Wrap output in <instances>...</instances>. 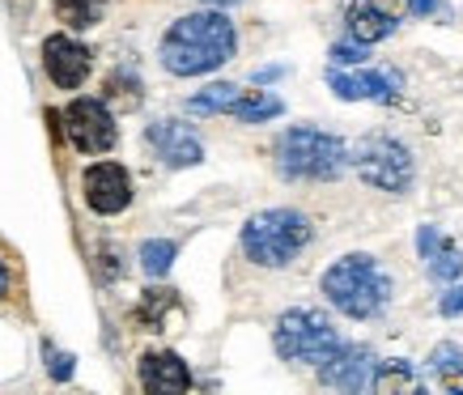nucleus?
Returning <instances> with one entry per match:
<instances>
[{"mask_svg":"<svg viewBox=\"0 0 463 395\" xmlns=\"http://www.w3.org/2000/svg\"><path fill=\"white\" fill-rule=\"evenodd\" d=\"M166 306H175V289H149L137 315H141V319H149V324H154V332H157V324H162V311H166Z\"/></svg>","mask_w":463,"mask_h":395,"instance_id":"22","label":"nucleus"},{"mask_svg":"<svg viewBox=\"0 0 463 395\" xmlns=\"http://www.w3.org/2000/svg\"><path fill=\"white\" fill-rule=\"evenodd\" d=\"M417 387H421V379H417L412 362H404V357H395V362H379V366H374V379H370V391H379V395L417 391Z\"/></svg>","mask_w":463,"mask_h":395,"instance_id":"16","label":"nucleus"},{"mask_svg":"<svg viewBox=\"0 0 463 395\" xmlns=\"http://www.w3.org/2000/svg\"><path fill=\"white\" fill-rule=\"evenodd\" d=\"M374 366H379V357H374L370 344H345V340H340V349L319 366V379H323V387L357 395V391H370Z\"/></svg>","mask_w":463,"mask_h":395,"instance_id":"9","label":"nucleus"},{"mask_svg":"<svg viewBox=\"0 0 463 395\" xmlns=\"http://www.w3.org/2000/svg\"><path fill=\"white\" fill-rule=\"evenodd\" d=\"M272 154H277L281 179H294V183H327L349 166V145L323 127H285Z\"/></svg>","mask_w":463,"mask_h":395,"instance_id":"3","label":"nucleus"},{"mask_svg":"<svg viewBox=\"0 0 463 395\" xmlns=\"http://www.w3.org/2000/svg\"><path fill=\"white\" fill-rule=\"evenodd\" d=\"M239 85H230V81H217V85H209V89H200V94H192L187 99V111H209V115H217V111H230L234 102H239Z\"/></svg>","mask_w":463,"mask_h":395,"instance_id":"18","label":"nucleus"},{"mask_svg":"<svg viewBox=\"0 0 463 395\" xmlns=\"http://www.w3.org/2000/svg\"><path fill=\"white\" fill-rule=\"evenodd\" d=\"M442 242H447V239H442V230H438V226H421V230H417V255H421V259H430Z\"/></svg>","mask_w":463,"mask_h":395,"instance_id":"27","label":"nucleus"},{"mask_svg":"<svg viewBox=\"0 0 463 395\" xmlns=\"http://www.w3.org/2000/svg\"><path fill=\"white\" fill-rule=\"evenodd\" d=\"M107 14V0H56V17L69 30H90L99 26Z\"/></svg>","mask_w":463,"mask_h":395,"instance_id":"17","label":"nucleus"},{"mask_svg":"<svg viewBox=\"0 0 463 395\" xmlns=\"http://www.w3.org/2000/svg\"><path fill=\"white\" fill-rule=\"evenodd\" d=\"M425 272H430V281L438 285H450L463 277V251L459 247H450V242H442L430 259H425Z\"/></svg>","mask_w":463,"mask_h":395,"instance_id":"19","label":"nucleus"},{"mask_svg":"<svg viewBox=\"0 0 463 395\" xmlns=\"http://www.w3.org/2000/svg\"><path fill=\"white\" fill-rule=\"evenodd\" d=\"M327 85L336 89V99L345 102H392L395 89L392 85H400V77H387V72H340L332 69L327 72Z\"/></svg>","mask_w":463,"mask_h":395,"instance_id":"13","label":"nucleus"},{"mask_svg":"<svg viewBox=\"0 0 463 395\" xmlns=\"http://www.w3.org/2000/svg\"><path fill=\"white\" fill-rule=\"evenodd\" d=\"M137 89H141V85L132 81V77H124V72H115L111 81H107V94H111V99H119V94H124L128 107H137V102H141V94H137Z\"/></svg>","mask_w":463,"mask_h":395,"instance_id":"25","label":"nucleus"},{"mask_svg":"<svg viewBox=\"0 0 463 395\" xmlns=\"http://www.w3.org/2000/svg\"><path fill=\"white\" fill-rule=\"evenodd\" d=\"M9 294V268H5V264H0V297Z\"/></svg>","mask_w":463,"mask_h":395,"instance_id":"30","label":"nucleus"},{"mask_svg":"<svg viewBox=\"0 0 463 395\" xmlns=\"http://www.w3.org/2000/svg\"><path fill=\"white\" fill-rule=\"evenodd\" d=\"M175 255H179V247L170 239H149V242H141V268L149 272V277H166L170 264H175Z\"/></svg>","mask_w":463,"mask_h":395,"instance_id":"20","label":"nucleus"},{"mask_svg":"<svg viewBox=\"0 0 463 395\" xmlns=\"http://www.w3.org/2000/svg\"><path fill=\"white\" fill-rule=\"evenodd\" d=\"M234 47H239L234 22L222 9H200V14L170 22L157 56H162V69L175 77H204V72L222 69L225 60H234Z\"/></svg>","mask_w":463,"mask_h":395,"instance_id":"1","label":"nucleus"},{"mask_svg":"<svg viewBox=\"0 0 463 395\" xmlns=\"http://www.w3.org/2000/svg\"><path fill=\"white\" fill-rule=\"evenodd\" d=\"M408 14L412 17H430V14H447L438 0H408Z\"/></svg>","mask_w":463,"mask_h":395,"instance_id":"28","label":"nucleus"},{"mask_svg":"<svg viewBox=\"0 0 463 395\" xmlns=\"http://www.w3.org/2000/svg\"><path fill=\"white\" fill-rule=\"evenodd\" d=\"M438 311L447 315V319L463 315V277H459V281H450V285H447V294L438 297Z\"/></svg>","mask_w":463,"mask_h":395,"instance_id":"26","label":"nucleus"},{"mask_svg":"<svg viewBox=\"0 0 463 395\" xmlns=\"http://www.w3.org/2000/svg\"><path fill=\"white\" fill-rule=\"evenodd\" d=\"M272 349L285 362H302V366H323L327 357L340 349V332L332 319L310 306H294V311L277 315L272 324Z\"/></svg>","mask_w":463,"mask_h":395,"instance_id":"6","label":"nucleus"},{"mask_svg":"<svg viewBox=\"0 0 463 395\" xmlns=\"http://www.w3.org/2000/svg\"><path fill=\"white\" fill-rule=\"evenodd\" d=\"M281 64H272V69H260V72H255V85H264V81H277V77H281Z\"/></svg>","mask_w":463,"mask_h":395,"instance_id":"29","label":"nucleus"},{"mask_svg":"<svg viewBox=\"0 0 463 395\" xmlns=\"http://www.w3.org/2000/svg\"><path fill=\"white\" fill-rule=\"evenodd\" d=\"M145 141L154 145V154L175 170L200 166V162H204V145H200V136L187 124H179V119H157V124L145 132Z\"/></svg>","mask_w":463,"mask_h":395,"instance_id":"11","label":"nucleus"},{"mask_svg":"<svg viewBox=\"0 0 463 395\" xmlns=\"http://www.w3.org/2000/svg\"><path fill=\"white\" fill-rule=\"evenodd\" d=\"M430 374H442L450 382H455V374H463V349L455 340H442L434 353H430Z\"/></svg>","mask_w":463,"mask_h":395,"instance_id":"21","label":"nucleus"},{"mask_svg":"<svg viewBox=\"0 0 463 395\" xmlns=\"http://www.w3.org/2000/svg\"><path fill=\"white\" fill-rule=\"evenodd\" d=\"M225 115H234V119H242V124H264V119L285 115V102L277 99V94H264V89H242L239 102H234Z\"/></svg>","mask_w":463,"mask_h":395,"instance_id":"15","label":"nucleus"},{"mask_svg":"<svg viewBox=\"0 0 463 395\" xmlns=\"http://www.w3.org/2000/svg\"><path fill=\"white\" fill-rule=\"evenodd\" d=\"M349 166L362 174L370 187L392 192V196H408L417 183V162L404 141H395L387 132H370L349 149Z\"/></svg>","mask_w":463,"mask_h":395,"instance_id":"5","label":"nucleus"},{"mask_svg":"<svg viewBox=\"0 0 463 395\" xmlns=\"http://www.w3.org/2000/svg\"><path fill=\"white\" fill-rule=\"evenodd\" d=\"M72 370H77V362H72L69 353H56V349L47 344V374H52L56 382H69V379H72Z\"/></svg>","mask_w":463,"mask_h":395,"instance_id":"24","label":"nucleus"},{"mask_svg":"<svg viewBox=\"0 0 463 395\" xmlns=\"http://www.w3.org/2000/svg\"><path fill=\"white\" fill-rule=\"evenodd\" d=\"M43 69L60 89H77L90 77V47L72 34H47L43 39Z\"/></svg>","mask_w":463,"mask_h":395,"instance_id":"10","label":"nucleus"},{"mask_svg":"<svg viewBox=\"0 0 463 395\" xmlns=\"http://www.w3.org/2000/svg\"><path fill=\"white\" fill-rule=\"evenodd\" d=\"M81 196L99 217H115L132 204V174L119 162H94L81 174Z\"/></svg>","mask_w":463,"mask_h":395,"instance_id":"8","label":"nucleus"},{"mask_svg":"<svg viewBox=\"0 0 463 395\" xmlns=\"http://www.w3.org/2000/svg\"><path fill=\"white\" fill-rule=\"evenodd\" d=\"M319 289L340 315H349V319H374V315L392 302L395 285H392V277L379 268L374 255L353 251V255H340L336 264L323 272Z\"/></svg>","mask_w":463,"mask_h":395,"instance_id":"2","label":"nucleus"},{"mask_svg":"<svg viewBox=\"0 0 463 395\" xmlns=\"http://www.w3.org/2000/svg\"><path fill=\"white\" fill-rule=\"evenodd\" d=\"M345 26H349L353 39L370 47V42H383L395 30V14L379 9L374 0H349V9H345Z\"/></svg>","mask_w":463,"mask_h":395,"instance_id":"14","label":"nucleus"},{"mask_svg":"<svg viewBox=\"0 0 463 395\" xmlns=\"http://www.w3.org/2000/svg\"><path fill=\"white\" fill-rule=\"evenodd\" d=\"M310 239H315V226H310L307 212L264 209L247 217V226H242V255L260 268H285L307 251Z\"/></svg>","mask_w":463,"mask_h":395,"instance_id":"4","label":"nucleus"},{"mask_svg":"<svg viewBox=\"0 0 463 395\" xmlns=\"http://www.w3.org/2000/svg\"><path fill=\"white\" fill-rule=\"evenodd\" d=\"M137 374H141V387L149 395H179V391L192 387V370H187V362H183L179 353H170V349L145 353L141 366H137Z\"/></svg>","mask_w":463,"mask_h":395,"instance_id":"12","label":"nucleus"},{"mask_svg":"<svg viewBox=\"0 0 463 395\" xmlns=\"http://www.w3.org/2000/svg\"><path fill=\"white\" fill-rule=\"evenodd\" d=\"M204 5H234V0H204Z\"/></svg>","mask_w":463,"mask_h":395,"instance_id":"31","label":"nucleus"},{"mask_svg":"<svg viewBox=\"0 0 463 395\" xmlns=\"http://www.w3.org/2000/svg\"><path fill=\"white\" fill-rule=\"evenodd\" d=\"M60 119H64V136L77 154H111L115 141H119L115 115L99 99H72Z\"/></svg>","mask_w":463,"mask_h":395,"instance_id":"7","label":"nucleus"},{"mask_svg":"<svg viewBox=\"0 0 463 395\" xmlns=\"http://www.w3.org/2000/svg\"><path fill=\"white\" fill-rule=\"evenodd\" d=\"M327 56H332V64H336V69H357V64H365V60H370V47L353 39V42H336Z\"/></svg>","mask_w":463,"mask_h":395,"instance_id":"23","label":"nucleus"}]
</instances>
